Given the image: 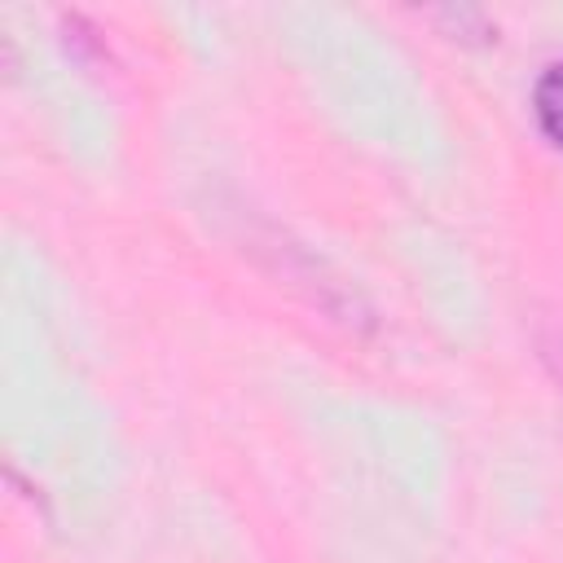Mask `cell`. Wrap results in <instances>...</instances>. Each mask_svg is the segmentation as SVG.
<instances>
[{"label":"cell","mask_w":563,"mask_h":563,"mask_svg":"<svg viewBox=\"0 0 563 563\" xmlns=\"http://www.w3.org/2000/svg\"><path fill=\"white\" fill-rule=\"evenodd\" d=\"M537 119H541L545 136L563 145V62L550 66L537 84Z\"/></svg>","instance_id":"6da1fadb"}]
</instances>
